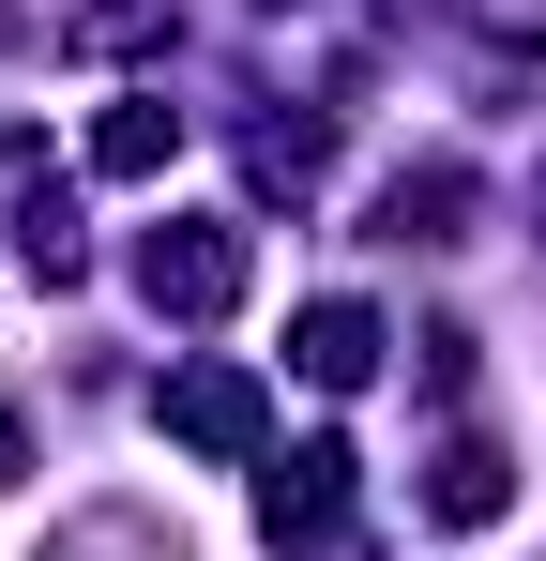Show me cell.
Wrapping results in <instances>:
<instances>
[{
  "label": "cell",
  "mask_w": 546,
  "mask_h": 561,
  "mask_svg": "<svg viewBox=\"0 0 546 561\" xmlns=\"http://www.w3.org/2000/svg\"><path fill=\"white\" fill-rule=\"evenodd\" d=\"M243 274H259V243H243L228 213H168V228L137 243V304H152V319H228Z\"/></svg>",
  "instance_id": "1"
},
{
  "label": "cell",
  "mask_w": 546,
  "mask_h": 561,
  "mask_svg": "<svg viewBox=\"0 0 546 561\" xmlns=\"http://www.w3.org/2000/svg\"><path fill=\"white\" fill-rule=\"evenodd\" d=\"M152 425H168L182 456H228V470H243V456H273V394H259L243 365H168Z\"/></svg>",
  "instance_id": "2"
},
{
  "label": "cell",
  "mask_w": 546,
  "mask_h": 561,
  "mask_svg": "<svg viewBox=\"0 0 546 561\" xmlns=\"http://www.w3.org/2000/svg\"><path fill=\"white\" fill-rule=\"evenodd\" d=\"M425 516H441V531H501V516H516V456H501V440H441V456H425Z\"/></svg>",
  "instance_id": "4"
},
{
  "label": "cell",
  "mask_w": 546,
  "mask_h": 561,
  "mask_svg": "<svg viewBox=\"0 0 546 561\" xmlns=\"http://www.w3.org/2000/svg\"><path fill=\"white\" fill-rule=\"evenodd\" d=\"M15 470H31V425H15V410H0V485H15Z\"/></svg>",
  "instance_id": "11"
},
{
  "label": "cell",
  "mask_w": 546,
  "mask_h": 561,
  "mask_svg": "<svg viewBox=\"0 0 546 561\" xmlns=\"http://www.w3.org/2000/svg\"><path fill=\"white\" fill-rule=\"evenodd\" d=\"M334 516H350V440L259 456V531H273V547H334Z\"/></svg>",
  "instance_id": "3"
},
{
  "label": "cell",
  "mask_w": 546,
  "mask_h": 561,
  "mask_svg": "<svg viewBox=\"0 0 546 561\" xmlns=\"http://www.w3.org/2000/svg\"><path fill=\"white\" fill-rule=\"evenodd\" d=\"M168 152H182V106H168V92H137V106L91 122V168H106V183H152Z\"/></svg>",
  "instance_id": "6"
},
{
  "label": "cell",
  "mask_w": 546,
  "mask_h": 561,
  "mask_svg": "<svg viewBox=\"0 0 546 561\" xmlns=\"http://www.w3.org/2000/svg\"><path fill=\"white\" fill-rule=\"evenodd\" d=\"M455 213H470V168H410L379 197V243H455Z\"/></svg>",
  "instance_id": "7"
},
{
  "label": "cell",
  "mask_w": 546,
  "mask_h": 561,
  "mask_svg": "<svg viewBox=\"0 0 546 561\" xmlns=\"http://www.w3.org/2000/svg\"><path fill=\"white\" fill-rule=\"evenodd\" d=\"M319 152H334V137H319V122H259V137H243V168H259V183H319Z\"/></svg>",
  "instance_id": "10"
},
{
  "label": "cell",
  "mask_w": 546,
  "mask_h": 561,
  "mask_svg": "<svg viewBox=\"0 0 546 561\" xmlns=\"http://www.w3.org/2000/svg\"><path fill=\"white\" fill-rule=\"evenodd\" d=\"M288 365L319 379V394H350V379H379V319L364 304H304L288 319Z\"/></svg>",
  "instance_id": "5"
},
{
  "label": "cell",
  "mask_w": 546,
  "mask_h": 561,
  "mask_svg": "<svg viewBox=\"0 0 546 561\" xmlns=\"http://www.w3.org/2000/svg\"><path fill=\"white\" fill-rule=\"evenodd\" d=\"M46 561H182V531H168V516H77Z\"/></svg>",
  "instance_id": "9"
},
{
  "label": "cell",
  "mask_w": 546,
  "mask_h": 561,
  "mask_svg": "<svg viewBox=\"0 0 546 561\" xmlns=\"http://www.w3.org/2000/svg\"><path fill=\"white\" fill-rule=\"evenodd\" d=\"M77 46H91V61H152V46H182V0H91Z\"/></svg>",
  "instance_id": "8"
}]
</instances>
